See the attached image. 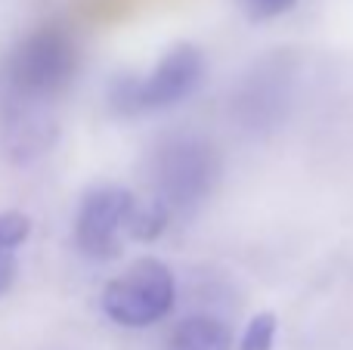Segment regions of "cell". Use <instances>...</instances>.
I'll list each match as a JSON object with an SVG mask.
<instances>
[{"mask_svg": "<svg viewBox=\"0 0 353 350\" xmlns=\"http://www.w3.org/2000/svg\"><path fill=\"white\" fill-rule=\"evenodd\" d=\"M78 72V43L62 25L31 31L10 56V84L25 99L56 96Z\"/></svg>", "mask_w": 353, "mask_h": 350, "instance_id": "1", "label": "cell"}, {"mask_svg": "<svg viewBox=\"0 0 353 350\" xmlns=\"http://www.w3.org/2000/svg\"><path fill=\"white\" fill-rule=\"evenodd\" d=\"M205 74V56L192 43L168 50L159 65L146 78H121L112 87V105L121 115H140V112L171 109L180 99L199 87Z\"/></svg>", "mask_w": 353, "mask_h": 350, "instance_id": "2", "label": "cell"}, {"mask_svg": "<svg viewBox=\"0 0 353 350\" xmlns=\"http://www.w3.org/2000/svg\"><path fill=\"white\" fill-rule=\"evenodd\" d=\"M176 285L168 264L140 258L103 291V310L112 322L124 329H149L161 322L174 307Z\"/></svg>", "mask_w": 353, "mask_h": 350, "instance_id": "3", "label": "cell"}, {"mask_svg": "<svg viewBox=\"0 0 353 350\" xmlns=\"http://www.w3.org/2000/svg\"><path fill=\"white\" fill-rule=\"evenodd\" d=\"M130 208H134V196L121 186H99L87 192L74 217V242L81 254L93 260L118 258L128 236Z\"/></svg>", "mask_w": 353, "mask_h": 350, "instance_id": "4", "label": "cell"}, {"mask_svg": "<svg viewBox=\"0 0 353 350\" xmlns=\"http://www.w3.org/2000/svg\"><path fill=\"white\" fill-rule=\"evenodd\" d=\"M214 155L211 146L192 140H180L174 146H165L159 158V189L168 205L171 202H199L214 180Z\"/></svg>", "mask_w": 353, "mask_h": 350, "instance_id": "5", "label": "cell"}, {"mask_svg": "<svg viewBox=\"0 0 353 350\" xmlns=\"http://www.w3.org/2000/svg\"><path fill=\"white\" fill-rule=\"evenodd\" d=\"M168 350H232V335L214 316H189L171 332Z\"/></svg>", "mask_w": 353, "mask_h": 350, "instance_id": "6", "label": "cell"}, {"mask_svg": "<svg viewBox=\"0 0 353 350\" xmlns=\"http://www.w3.org/2000/svg\"><path fill=\"white\" fill-rule=\"evenodd\" d=\"M168 217H171V205L165 198H146V202H137L134 198V208H130L128 217V236L140 242H152L165 233L168 227Z\"/></svg>", "mask_w": 353, "mask_h": 350, "instance_id": "7", "label": "cell"}, {"mask_svg": "<svg viewBox=\"0 0 353 350\" xmlns=\"http://www.w3.org/2000/svg\"><path fill=\"white\" fill-rule=\"evenodd\" d=\"M276 344V316L273 313H257L245 326L242 341L236 350H273Z\"/></svg>", "mask_w": 353, "mask_h": 350, "instance_id": "8", "label": "cell"}, {"mask_svg": "<svg viewBox=\"0 0 353 350\" xmlns=\"http://www.w3.org/2000/svg\"><path fill=\"white\" fill-rule=\"evenodd\" d=\"M31 233V220L28 214H19V211H0V248H16L28 239Z\"/></svg>", "mask_w": 353, "mask_h": 350, "instance_id": "9", "label": "cell"}, {"mask_svg": "<svg viewBox=\"0 0 353 350\" xmlns=\"http://www.w3.org/2000/svg\"><path fill=\"white\" fill-rule=\"evenodd\" d=\"M239 3L251 22H270V19H279L288 10H294L298 0H239Z\"/></svg>", "mask_w": 353, "mask_h": 350, "instance_id": "10", "label": "cell"}, {"mask_svg": "<svg viewBox=\"0 0 353 350\" xmlns=\"http://www.w3.org/2000/svg\"><path fill=\"white\" fill-rule=\"evenodd\" d=\"M12 279H16V258L10 248H0V295L12 285Z\"/></svg>", "mask_w": 353, "mask_h": 350, "instance_id": "11", "label": "cell"}]
</instances>
